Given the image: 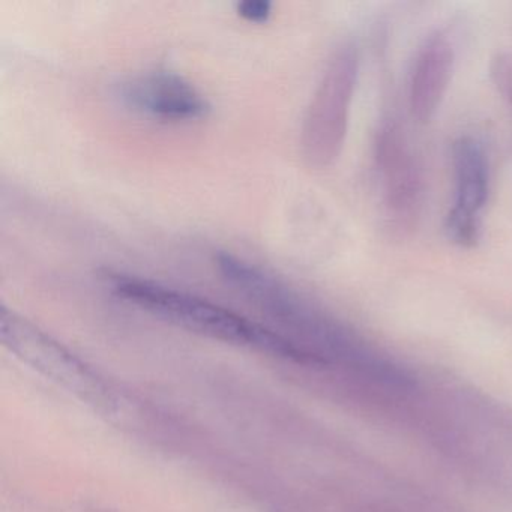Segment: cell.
Here are the masks:
<instances>
[{"instance_id": "cell-1", "label": "cell", "mask_w": 512, "mask_h": 512, "mask_svg": "<svg viewBox=\"0 0 512 512\" xmlns=\"http://www.w3.org/2000/svg\"><path fill=\"white\" fill-rule=\"evenodd\" d=\"M215 265L227 286L272 319L313 341L325 353V358L344 359L374 377H380V380H403L394 365L365 349L361 341L317 310L298 290L277 275L230 253L218 254Z\"/></svg>"}, {"instance_id": "cell-2", "label": "cell", "mask_w": 512, "mask_h": 512, "mask_svg": "<svg viewBox=\"0 0 512 512\" xmlns=\"http://www.w3.org/2000/svg\"><path fill=\"white\" fill-rule=\"evenodd\" d=\"M109 283L122 301L185 331L302 364H320L295 341L208 299L133 275H112Z\"/></svg>"}, {"instance_id": "cell-3", "label": "cell", "mask_w": 512, "mask_h": 512, "mask_svg": "<svg viewBox=\"0 0 512 512\" xmlns=\"http://www.w3.org/2000/svg\"><path fill=\"white\" fill-rule=\"evenodd\" d=\"M0 337L25 364L98 410L118 413L124 407L122 397L97 371L5 305L0 308Z\"/></svg>"}, {"instance_id": "cell-4", "label": "cell", "mask_w": 512, "mask_h": 512, "mask_svg": "<svg viewBox=\"0 0 512 512\" xmlns=\"http://www.w3.org/2000/svg\"><path fill=\"white\" fill-rule=\"evenodd\" d=\"M358 68L356 50L340 47L311 98L302 127V152L313 167L331 166L343 151Z\"/></svg>"}, {"instance_id": "cell-5", "label": "cell", "mask_w": 512, "mask_h": 512, "mask_svg": "<svg viewBox=\"0 0 512 512\" xmlns=\"http://www.w3.org/2000/svg\"><path fill=\"white\" fill-rule=\"evenodd\" d=\"M455 197L445 220V232L454 244L473 247L482 230V212L490 194V170L478 140L461 136L452 145Z\"/></svg>"}, {"instance_id": "cell-6", "label": "cell", "mask_w": 512, "mask_h": 512, "mask_svg": "<svg viewBox=\"0 0 512 512\" xmlns=\"http://www.w3.org/2000/svg\"><path fill=\"white\" fill-rule=\"evenodd\" d=\"M376 163L382 181L383 203L398 229L410 227L422 202V176L404 131L385 122L376 137Z\"/></svg>"}, {"instance_id": "cell-7", "label": "cell", "mask_w": 512, "mask_h": 512, "mask_svg": "<svg viewBox=\"0 0 512 512\" xmlns=\"http://www.w3.org/2000/svg\"><path fill=\"white\" fill-rule=\"evenodd\" d=\"M118 98L133 112L158 121H199L211 112L208 98L185 77L170 71L131 77L119 86Z\"/></svg>"}, {"instance_id": "cell-8", "label": "cell", "mask_w": 512, "mask_h": 512, "mask_svg": "<svg viewBox=\"0 0 512 512\" xmlns=\"http://www.w3.org/2000/svg\"><path fill=\"white\" fill-rule=\"evenodd\" d=\"M455 52L448 35L434 32L419 49L409 83L413 119L427 124L436 116L454 74Z\"/></svg>"}, {"instance_id": "cell-9", "label": "cell", "mask_w": 512, "mask_h": 512, "mask_svg": "<svg viewBox=\"0 0 512 512\" xmlns=\"http://www.w3.org/2000/svg\"><path fill=\"white\" fill-rule=\"evenodd\" d=\"M491 80L503 100L512 107V55L500 53L490 65Z\"/></svg>"}, {"instance_id": "cell-10", "label": "cell", "mask_w": 512, "mask_h": 512, "mask_svg": "<svg viewBox=\"0 0 512 512\" xmlns=\"http://www.w3.org/2000/svg\"><path fill=\"white\" fill-rule=\"evenodd\" d=\"M274 5L269 0H245L236 5L239 17L250 23H265L271 17Z\"/></svg>"}]
</instances>
